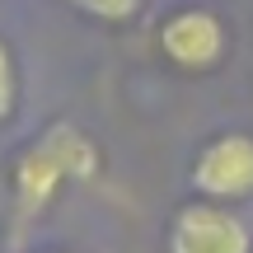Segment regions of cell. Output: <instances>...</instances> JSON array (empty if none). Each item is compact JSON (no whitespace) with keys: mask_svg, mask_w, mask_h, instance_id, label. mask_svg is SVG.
I'll use <instances>...</instances> for the list:
<instances>
[{"mask_svg":"<svg viewBox=\"0 0 253 253\" xmlns=\"http://www.w3.org/2000/svg\"><path fill=\"white\" fill-rule=\"evenodd\" d=\"M103 155L89 141V131H80L75 122H52L28 150H19L14 169H9V188H14L19 216H38L61 197L66 183H89L99 173Z\"/></svg>","mask_w":253,"mask_h":253,"instance_id":"6da1fadb","label":"cell"},{"mask_svg":"<svg viewBox=\"0 0 253 253\" xmlns=\"http://www.w3.org/2000/svg\"><path fill=\"white\" fill-rule=\"evenodd\" d=\"M155 47H160V56L173 71L207 75V71H216V66L225 61L230 28H225V19H220L216 9H207V5H178V9H169V14L160 19Z\"/></svg>","mask_w":253,"mask_h":253,"instance_id":"7a4b0ae2","label":"cell"},{"mask_svg":"<svg viewBox=\"0 0 253 253\" xmlns=\"http://www.w3.org/2000/svg\"><path fill=\"white\" fill-rule=\"evenodd\" d=\"M188 183H192V197L202 202H220V207L249 202L253 197V131H216L211 141H202L188 164Z\"/></svg>","mask_w":253,"mask_h":253,"instance_id":"3957f363","label":"cell"},{"mask_svg":"<svg viewBox=\"0 0 253 253\" xmlns=\"http://www.w3.org/2000/svg\"><path fill=\"white\" fill-rule=\"evenodd\" d=\"M164 253H253V230L235 207L192 197L173 211Z\"/></svg>","mask_w":253,"mask_h":253,"instance_id":"277c9868","label":"cell"},{"mask_svg":"<svg viewBox=\"0 0 253 253\" xmlns=\"http://www.w3.org/2000/svg\"><path fill=\"white\" fill-rule=\"evenodd\" d=\"M14 108H19V61L9 52V42L0 38V122L14 118Z\"/></svg>","mask_w":253,"mask_h":253,"instance_id":"5b68a950","label":"cell"},{"mask_svg":"<svg viewBox=\"0 0 253 253\" xmlns=\"http://www.w3.org/2000/svg\"><path fill=\"white\" fill-rule=\"evenodd\" d=\"M71 5L89 19H103V24H126V19L141 14L145 0H71Z\"/></svg>","mask_w":253,"mask_h":253,"instance_id":"8992f818","label":"cell"},{"mask_svg":"<svg viewBox=\"0 0 253 253\" xmlns=\"http://www.w3.org/2000/svg\"><path fill=\"white\" fill-rule=\"evenodd\" d=\"M47 253H66V249H47Z\"/></svg>","mask_w":253,"mask_h":253,"instance_id":"52a82bcc","label":"cell"}]
</instances>
